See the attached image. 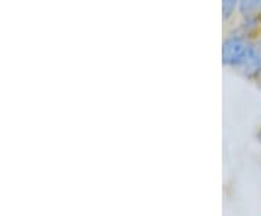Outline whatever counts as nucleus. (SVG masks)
Returning <instances> with one entry per match:
<instances>
[{
    "label": "nucleus",
    "instance_id": "39448f33",
    "mask_svg": "<svg viewBox=\"0 0 261 216\" xmlns=\"http://www.w3.org/2000/svg\"><path fill=\"white\" fill-rule=\"evenodd\" d=\"M255 140L261 144V125L257 128V131H255Z\"/></svg>",
    "mask_w": 261,
    "mask_h": 216
},
{
    "label": "nucleus",
    "instance_id": "f03ea898",
    "mask_svg": "<svg viewBox=\"0 0 261 216\" xmlns=\"http://www.w3.org/2000/svg\"><path fill=\"white\" fill-rule=\"evenodd\" d=\"M243 78L254 83L261 74V34L252 39L251 51L244 66L237 71Z\"/></svg>",
    "mask_w": 261,
    "mask_h": 216
},
{
    "label": "nucleus",
    "instance_id": "423d86ee",
    "mask_svg": "<svg viewBox=\"0 0 261 216\" xmlns=\"http://www.w3.org/2000/svg\"><path fill=\"white\" fill-rule=\"evenodd\" d=\"M254 85L257 86V87H258V89L261 90V74H260V77H258V78H257V80L254 82Z\"/></svg>",
    "mask_w": 261,
    "mask_h": 216
},
{
    "label": "nucleus",
    "instance_id": "f257e3e1",
    "mask_svg": "<svg viewBox=\"0 0 261 216\" xmlns=\"http://www.w3.org/2000/svg\"><path fill=\"white\" fill-rule=\"evenodd\" d=\"M252 39L254 37H248L235 29H231L224 37L222 42V64L229 70L238 71L248 58Z\"/></svg>",
    "mask_w": 261,
    "mask_h": 216
},
{
    "label": "nucleus",
    "instance_id": "20e7f679",
    "mask_svg": "<svg viewBox=\"0 0 261 216\" xmlns=\"http://www.w3.org/2000/svg\"><path fill=\"white\" fill-rule=\"evenodd\" d=\"M238 5H240V0H222V19L226 25L232 22L233 18H237Z\"/></svg>",
    "mask_w": 261,
    "mask_h": 216
},
{
    "label": "nucleus",
    "instance_id": "7ed1b4c3",
    "mask_svg": "<svg viewBox=\"0 0 261 216\" xmlns=\"http://www.w3.org/2000/svg\"><path fill=\"white\" fill-rule=\"evenodd\" d=\"M237 18L261 20V0H240Z\"/></svg>",
    "mask_w": 261,
    "mask_h": 216
}]
</instances>
